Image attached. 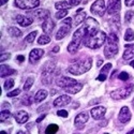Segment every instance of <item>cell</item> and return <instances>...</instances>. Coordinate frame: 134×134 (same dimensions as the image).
Here are the masks:
<instances>
[{"instance_id":"obj_27","label":"cell","mask_w":134,"mask_h":134,"mask_svg":"<svg viewBox=\"0 0 134 134\" xmlns=\"http://www.w3.org/2000/svg\"><path fill=\"white\" fill-rule=\"evenodd\" d=\"M48 96L47 91L45 90V89H40V90L36 93V97H35V101L37 103H40L42 101H44V100L46 99V97Z\"/></svg>"},{"instance_id":"obj_21","label":"cell","mask_w":134,"mask_h":134,"mask_svg":"<svg viewBox=\"0 0 134 134\" xmlns=\"http://www.w3.org/2000/svg\"><path fill=\"white\" fill-rule=\"evenodd\" d=\"M71 26H68V25H63L62 27L59 28V30L57 31V33H56V40H61L63 39L66 35L69 33V31L71 30Z\"/></svg>"},{"instance_id":"obj_42","label":"cell","mask_w":134,"mask_h":134,"mask_svg":"<svg viewBox=\"0 0 134 134\" xmlns=\"http://www.w3.org/2000/svg\"><path fill=\"white\" fill-rule=\"evenodd\" d=\"M11 58V54H1V57H0V61H1V64L3 61L9 60Z\"/></svg>"},{"instance_id":"obj_47","label":"cell","mask_w":134,"mask_h":134,"mask_svg":"<svg viewBox=\"0 0 134 134\" xmlns=\"http://www.w3.org/2000/svg\"><path fill=\"white\" fill-rule=\"evenodd\" d=\"M125 4L127 7H131L134 4V0H125Z\"/></svg>"},{"instance_id":"obj_24","label":"cell","mask_w":134,"mask_h":134,"mask_svg":"<svg viewBox=\"0 0 134 134\" xmlns=\"http://www.w3.org/2000/svg\"><path fill=\"white\" fill-rule=\"evenodd\" d=\"M86 18V13L83 9H80L79 11L76 12L75 14V17H74V21H75V25H80L81 23H83L84 19Z\"/></svg>"},{"instance_id":"obj_31","label":"cell","mask_w":134,"mask_h":134,"mask_svg":"<svg viewBox=\"0 0 134 134\" xmlns=\"http://www.w3.org/2000/svg\"><path fill=\"white\" fill-rule=\"evenodd\" d=\"M59 130V127L57 125H49L45 129V134H56Z\"/></svg>"},{"instance_id":"obj_6","label":"cell","mask_w":134,"mask_h":134,"mask_svg":"<svg viewBox=\"0 0 134 134\" xmlns=\"http://www.w3.org/2000/svg\"><path fill=\"white\" fill-rule=\"evenodd\" d=\"M55 66H56V62L53 60H48L44 63L42 75H43V79L45 77V80H43V84H51V82H52L51 76L55 70Z\"/></svg>"},{"instance_id":"obj_4","label":"cell","mask_w":134,"mask_h":134,"mask_svg":"<svg viewBox=\"0 0 134 134\" xmlns=\"http://www.w3.org/2000/svg\"><path fill=\"white\" fill-rule=\"evenodd\" d=\"M85 35H86V29H85L84 25L82 27H80L79 29H76V31L73 33L72 41L68 46V52L70 54H75L77 51H79L82 41H84Z\"/></svg>"},{"instance_id":"obj_16","label":"cell","mask_w":134,"mask_h":134,"mask_svg":"<svg viewBox=\"0 0 134 134\" xmlns=\"http://www.w3.org/2000/svg\"><path fill=\"white\" fill-rule=\"evenodd\" d=\"M105 113H106V108L103 107V106H96V107H93V108L90 110L91 116H92L96 120L102 119L103 116L105 115Z\"/></svg>"},{"instance_id":"obj_12","label":"cell","mask_w":134,"mask_h":134,"mask_svg":"<svg viewBox=\"0 0 134 134\" xmlns=\"http://www.w3.org/2000/svg\"><path fill=\"white\" fill-rule=\"evenodd\" d=\"M121 9V0H109L107 7L108 14H117Z\"/></svg>"},{"instance_id":"obj_28","label":"cell","mask_w":134,"mask_h":134,"mask_svg":"<svg viewBox=\"0 0 134 134\" xmlns=\"http://www.w3.org/2000/svg\"><path fill=\"white\" fill-rule=\"evenodd\" d=\"M55 8L58 9V10H66V9L72 8V5L68 1H59V2L55 3Z\"/></svg>"},{"instance_id":"obj_41","label":"cell","mask_w":134,"mask_h":134,"mask_svg":"<svg viewBox=\"0 0 134 134\" xmlns=\"http://www.w3.org/2000/svg\"><path fill=\"white\" fill-rule=\"evenodd\" d=\"M57 115H58L59 117L66 118V117H68V111L64 110V109H60V110H58V111H57Z\"/></svg>"},{"instance_id":"obj_45","label":"cell","mask_w":134,"mask_h":134,"mask_svg":"<svg viewBox=\"0 0 134 134\" xmlns=\"http://www.w3.org/2000/svg\"><path fill=\"white\" fill-rule=\"evenodd\" d=\"M47 107H48V104L46 103V104H44V105H42L41 107H39L37 111H38V113H42V111H43V110H45V109H47Z\"/></svg>"},{"instance_id":"obj_44","label":"cell","mask_w":134,"mask_h":134,"mask_svg":"<svg viewBox=\"0 0 134 134\" xmlns=\"http://www.w3.org/2000/svg\"><path fill=\"white\" fill-rule=\"evenodd\" d=\"M62 23H63V25H68V26H71L72 27V19H71V17H68V18L63 19Z\"/></svg>"},{"instance_id":"obj_46","label":"cell","mask_w":134,"mask_h":134,"mask_svg":"<svg viewBox=\"0 0 134 134\" xmlns=\"http://www.w3.org/2000/svg\"><path fill=\"white\" fill-rule=\"evenodd\" d=\"M69 2H70V4L72 7H75V5H79L81 3V0H70Z\"/></svg>"},{"instance_id":"obj_54","label":"cell","mask_w":134,"mask_h":134,"mask_svg":"<svg viewBox=\"0 0 134 134\" xmlns=\"http://www.w3.org/2000/svg\"><path fill=\"white\" fill-rule=\"evenodd\" d=\"M130 65H131V66H133V68H134V60H132V61H131Z\"/></svg>"},{"instance_id":"obj_43","label":"cell","mask_w":134,"mask_h":134,"mask_svg":"<svg viewBox=\"0 0 134 134\" xmlns=\"http://www.w3.org/2000/svg\"><path fill=\"white\" fill-rule=\"evenodd\" d=\"M19 93H20V89H15V90L9 92V93H8V97H16V96H18Z\"/></svg>"},{"instance_id":"obj_35","label":"cell","mask_w":134,"mask_h":134,"mask_svg":"<svg viewBox=\"0 0 134 134\" xmlns=\"http://www.w3.org/2000/svg\"><path fill=\"white\" fill-rule=\"evenodd\" d=\"M11 117V113L7 109V110H1V114H0V121H5L7 119H9Z\"/></svg>"},{"instance_id":"obj_30","label":"cell","mask_w":134,"mask_h":134,"mask_svg":"<svg viewBox=\"0 0 134 134\" xmlns=\"http://www.w3.org/2000/svg\"><path fill=\"white\" fill-rule=\"evenodd\" d=\"M51 42V38H49V36L48 35H42L41 37H39V39H38V43L40 44V45H45V44H48Z\"/></svg>"},{"instance_id":"obj_3","label":"cell","mask_w":134,"mask_h":134,"mask_svg":"<svg viewBox=\"0 0 134 134\" xmlns=\"http://www.w3.org/2000/svg\"><path fill=\"white\" fill-rule=\"evenodd\" d=\"M118 38L114 32L109 33V36L106 39V44H105V48H104V55L105 58L110 59L114 56L118 54Z\"/></svg>"},{"instance_id":"obj_57","label":"cell","mask_w":134,"mask_h":134,"mask_svg":"<svg viewBox=\"0 0 134 134\" xmlns=\"http://www.w3.org/2000/svg\"><path fill=\"white\" fill-rule=\"evenodd\" d=\"M56 92H57V91H56V90H52V94H53V96H54V94H55Z\"/></svg>"},{"instance_id":"obj_29","label":"cell","mask_w":134,"mask_h":134,"mask_svg":"<svg viewBox=\"0 0 134 134\" xmlns=\"http://www.w3.org/2000/svg\"><path fill=\"white\" fill-rule=\"evenodd\" d=\"M9 33L12 37H15V38H20L21 37V31L18 29V28H16V27H10L9 28Z\"/></svg>"},{"instance_id":"obj_59","label":"cell","mask_w":134,"mask_h":134,"mask_svg":"<svg viewBox=\"0 0 134 134\" xmlns=\"http://www.w3.org/2000/svg\"><path fill=\"white\" fill-rule=\"evenodd\" d=\"M132 106H133V108H134V99H133V101H132Z\"/></svg>"},{"instance_id":"obj_33","label":"cell","mask_w":134,"mask_h":134,"mask_svg":"<svg viewBox=\"0 0 134 134\" xmlns=\"http://www.w3.org/2000/svg\"><path fill=\"white\" fill-rule=\"evenodd\" d=\"M37 36H38V31H32V32H30L29 35L25 38V42H26V43H32L33 41H35V39H36Z\"/></svg>"},{"instance_id":"obj_32","label":"cell","mask_w":134,"mask_h":134,"mask_svg":"<svg viewBox=\"0 0 134 134\" xmlns=\"http://www.w3.org/2000/svg\"><path fill=\"white\" fill-rule=\"evenodd\" d=\"M134 40V31L132 29H127L126 35H125V41L127 42H132Z\"/></svg>"},{"instance_id":"obj_11","label":"cell","mask_w":134,"mask_h":134,"mask_svg":"<svg viewBox=\"0 0 134 134\" xmlns=\"http://www.w3.org/2000/svg\"><path fill=\"white\" fill-rule=\"evenodd\" d=\"M57 85L59 86V87H61V88H68V87H71V86H73V85H75V84H77L79 82H76L75 80H73V79H71V77H66V76H61V77H59V79L57 80Z\"/></svg>"},{"instance_id":"obj_50","label":"cell","mask_w":134,"mask_h":134,"mask_svg":"<svg viewBox=\"0 0 134 134\" xmlns=\"http://www.w3.org/2000/svg\"><path fill=\"white\" fill-rule=\"evenodd\" d=\"M53 52L58 53V52H59V46H55V47H53Z\"/></svg>"},{"instance_id":"obj_5","label":"cell","mask_w":134,"mask_h":134,"mask_svg":"<svg viewBox=\"0 0 134 134\" xmlns=\"http://www.w3.org/2000/svg\"><path fill=\"white\" fill-rule=\"evenodd\" d=\"M133 90H134V84H129L125 87H121V88H118V89H116V90H114L110 93V98L116 100V101L125 100V99H127L131 96Z\"/></svg>"},{"instance_id":"obj_39","label":"cell","mask_w":134,"mask_h":134,"mask_svg":"<svg viewBox=\"0 0 134 134\" xmlns=\"http://www.w3.org/2000/svg\"><path fill=\"white\" fill-rule=\"evenodd\" d=\"M119 80L120 81H122V82H127L129 79H130V75H129V73H127V72H121L120 74H119Z\"/></svg>"},{"instance_id":"obj_52","label":"cell","mask_w":134,"mask_h":134,"mask_svg":"<svg viewBox=\"0 0 134 134\" xmlns=\"http://www.w3.org/2000/svg\"><path fill=\"white\" fill-rule=\"evenodd\" d=\"M1 107H10V105H9L8 103H3V104L1 105Z\"/></svg>"},{"instance_id":"obj_2","label":"cell","mask_w":134,"mask_h":134,"mask_svg":"<svg viewBox=\"0 0 134 134\" xmlns=\"http://www.w3.org/2000/svg\"><path fill=\"white\" fill-rule=\"evenodd\" d=\"M106 35L104 31H98L94 35L90 36V37H85L84 38V45L86 47H89V48H92V49H96V48H99L101 47L103 44L106 42Z\"/></svg>"},{"instance_id":"obj_14","label":"cell","mask_w":134,"mask_h":134,"mask_svg":"<svg viewBox=\"0 0 134 134\" xmlns=\"http://www.w3.org/2000/svg\"><path fill=\"white\" fill-rule=\"evenodd\" d=\"M44 55V49L41 48H33L29 54V62L30 63H36L41 59V57Z\"/></svg>"},{"instance_id":"obj_36","label":"cell","mask_w":134,"mask_h":134,"mask_svg":"<svg viewBox=\"0 0 134 134\" xmlns=\"http://www.w3.org/2000/svg\"><path fill=\"white\" fill-rule=\"evenodd\" d=\"M66 14H68V11H66V10H59L58 12L55 14V17L57 18V19H61V18L65 17Z\"/></svg>"},{"instance_id":"obj_53","label":"cell","mask_w":134,"mask_h":134,"mask_svg":"<svg viewBox=\"0 0 134 134\" xmlns=\"http://www.w3.org/2000/svg\"><path fill=\"white\" fill-rule=\"evenodd\" d=\"M127 134H134V128H133V129H132V130H131L130 132H128Z\"/></svg>"},{"instance_id":"obj_22","label":"cell","mask_w":134,"mask_h":134,"mask_svg":"<svg viewBox=\"0 0 134 134\" xmlns=\"http://www.w3.org/2000/svg\"><path fill=\"white\" fill-rule=\"evenodd\" d=\"M33 15H35L37 18H39V19H44L45 20L46 18L49 17V11L45 10V9H39V10H37V11L33 12Z\"/></svg>"},{"instance_id":"obj_7","label":"cell","mask_w":134,"mask_h":134,"mask_svg":"<svg viewBox=\"0 0 134 134\" xmlns=\"http://www.w3.org/2000/svg\"><path fill=\"white\" fill-rule=\"evenodd\" d=\"M85 29H86V35L85 37H90L94 33H97L99 30V23L92 17H88L86 20H85Z\"/></svg>"},{"instance_id":"obj_1","label":"cell","mask_w":134,"mask_h":134,"mask_svg":"<svg viewBox=\"0 0 134 134\" xmlns=\"http://www.w3.org/2000/svg\"><path fill=\"white\" fill-rule=\"evenodd\" d=\"M91 65H92V58L87 57L85 59H81L76 61L75 63L71 64L68 68V72H70L73 75H82L90 70Z\"/></svg>"},{"instance_id":"obj_9","label":"cell","mask_w":134,"mask_h":134,"mask_svg":"<svg viewBox=\"0 0 134 134\" xmlns=\"http://www.w3.org/2000/svg\"><path fill=\"white\" fill-rule=\"evenodd\" d=\"M14 3L17 8L23 10H31L40 4L39 0H15Z\"/></svg>"},{"instance_id":"obj_23","label":"cell","mask_w":134,"mask_h":134,"mask_svg":"<svg viewBox=\"0 0 134 134\" xmlns=\"http://www.w3.org/2000/svg\"><path fill=\"white\" fill-rule=\"evenodd\" d=\"M126 51L124 53V56L122 58L125 60H129L131 58L134 57V44H131V45H126Z\"/></svg>"},{"instance_id":"obj_15","label":"cell","mask_w":134,"mask_h":134,"mask_svg":"<svg viewBox=\"0 0 134 134\" xmlns=\"http://www.w3.org/2000/svg\"><path fill=\"white\" fill-rule=\"evenodd\" d=\"M55 26H56V24L54 23V20H53L51 17H48V18H46L45 20L43 21L42 29H43V31H44V33H45V35H52Z\"/></svg>"},{"instance_id":"obj_17","label":"cell","mask_w":134,"mask_h":134,"mask_svg":"<svg viewBox=\"0 0 134 134\" xmlns=\"http://www.w3.org/2000/svg\"><path fill=\"white\" fill-rule=\"evenodd\" d=\"M71 97H69V96H65V94H63V96H60V97H58L57 99L54 101V106L55 107H62V106H65V105H68L70 102H71Z\"/></svg>"},{"instance_id":"obj_37","label":"cell","mask_w":134,"mask_h":134,"mask_svg":"<svg viewBox=\"0 0 134 134\" xmlns=\"http://www.w3.org/2000/svg\"><path fill=\"white\" fill-rule=\"evenodd\" d=\"M13 86H14V80L10 79V80H8V81L4 82V86H3V88L5 89V90H10L11 88H13Z\"/></svg>"},{"instance_id":"obj_40","label":"cell","mask_w":134,"mask_h":134,"mask_svg":"<svg viewBox=\"0 0 134 134\" xmlns=\"http://www.w3.org/2000/svg\"><path fill=\"white\" fill-rule=\"evenodd\" d=\"M133 15H134V11H128V12H126V14H125V21L127 24L131 20Z\"/></svg>"},{"instance_id":"obj_58","label":"cell","mask_w":134,"mask_h":134,"mask_svg":"<svg viewBox=\"0 0 134 134\" xmlns=\"http://www.w3.org/2000/svg\"><path fill=\"white\" fill-rule=\"evenodd\" d=\"M102 63V60H99V62H98V66L100 65V64H101Z\"/></svg>"},{"instance_id":"obj_19","label":"cell","mask_w":134,"mask_h":134,"mask_svg":"<svg viewBox=\"0 0 134 134\" xmlns=\"http://www.w3.org/2000/svg\"><path fill=\"white\" fill-rule=\"evenodd\" d=\"M16 23L21 27H28L32 24V18L25 16V15H17L16 16Z\"/></svg>"},{"instance_id":"obj_10","label":"cell","mask_w":134,"mask_h":134,"mask_svg":"<svg viewBox=\"0 0 134 134\" xmlns=\"http://www.w3.org/2000/svg\"><path fill=\"white\" fill-rule=\"evenodd\" d=\"M131 117H132V115H131V111H130L128 106H124L120 109L119 115H118V119L121 124H127V122H129L131 120Z\"/></svg>"},{"instance_id":"obj_18","label":"cell","mask_w":134,"mask_h":134,"mask_svg":"<svg viewBox=\"0 0 134 134\" xmlns=\"http://www.w3.org/2000/svg\"><path fill=\"white\" fill-rule=\"evenodd\" d=\"M14 118H15L17 124L24 125V124H26V122L28 121L29 115H28L27 111H25V110H18V111H16V113L14 114Z\"/></svg>"},{"instance_id":"obj_20","label":"cell","mask_w":134,"mask_h":134,"mask_svg":"<svg viewBox=\"0 0 134 134\" xmlns=\"http://www.w3.org/2000/svg\"><path fill=\"white\" fill-rule=\"evenodd\" d=\"M110 69H111V63H106L101 69V71H100V75L97 77V80L100 81V82H104L106 80V77H107V73Z\"/></svg>"},{"instance_id":"obj_56","label":"cell","mask_w":134,"mask_h":134,"mask_svg":"<svg viewBox=\"0 0 134 134\" xmlns=\"http://www.w3.org/2000/svg\"><path fill=\"white\" fill-rule=\"evenodd\" d=\"M0 134H8L5 131H1V132H0Z\"/></svg>"},{"instance_id":"obj_8","label":"cell","mask_w":134,"mask_h":134,"mask_svg":"<svg viewBox=\"0 0 134 134\" xmlns=\"http://www.w3.org/2000/svg\"><path fill=\"white\" fill-rule=\"evenodd\" d=\"M90 11H91L92 14L103 16L107 11V8L105 5V1L104 0H97V1H94L90 8Z\"/></svg>"},{"instance_id":"obj_48","label":"cell","mask_w":134,"mask_h":134,"mask_svg":"<svg viewBox=\"0 0 134 134\" xmlns=\"http://www.w3.org/2000/svg\"><path fill=\"white\" fill-rule=\"evenodd\" d=\"M17 61L18 62H24V60H25V57H24V56L23 55H19V56H17Z\"/></svg>"},{"instance_id":"obj_49","label":"cell","mask_w":134,"mask_h":134,"mask_svg":"<svg viewBox=\"0 0 134 134\" xmlns=\"http://www.w3.org/2000/svg\"><path fill=\"white\" fill-rule=\"evenodd\" d=\"M45 117H46V115H42L40 118H38V119H37V122H41V121H42L44 118H45Z\"/></svg>"},{"instance_id":"obj_25","label":"cell","mask_w":134,"mask_h":134,"mask_svg":"<svg viewBox=\"0 0 134 134\" xmlns=\"http://www.w3.org/2000/svg\"><path fill=\"white\" fill-rule=\"evenodd\" d=\"M82 88H83V85L81 83H77L71 87H68V88H64V91L66 93H71V94H75L77 92H80L82 90Z\"/></svg>"},{"instance_id":"obj_13","label":"cell","mask_w":134,"mask_h":134,"mask_svg":"<svg viewBox=\"0 0 134 134\" xmlns=\"http://www.w3.org/2000/svg\"><path fill=\"white\" fill-rule=\"evenodd\" d=\"M88 119H89L88 114L84 111V113H81V114H79V115L75 117L74 125H75V127H76L77 129H80V128L83 129V128H84V125L88 121Z\"/></svg>"},{"instance_id":"obj_38","label":"cell","mask_w":134,"mask_h":134,"mask_svg":"<svg viewBox=\"0 0 134 134\" xmlns=\"http://www.w3.org/2000/svg\"><path fill=\"white\" fill-rule=\"evenodd\" d=\"M23 104L24 105H26V106H28V105H31V103H32V98H31V96H25L24 98H23Z\"/></svg>"},{"instance_id":"obj_34","label":"cell","mask_w":134,"mask_h":134,"mask_svg":"<svg viewBox=\"0 0 134 134\" xmlns=\"http://www.w3.org/2000/svg\"><path fill=\"white\" fill-rule=\"evenodd\" d=\"M33 82H35V80H33V77L32 76H30V77H28V79L26 80V83H25V85H24V90H29V89L32 87V85H33Z\"/></svg>"},{"instance_id":"obj_26","label":"cell","mask_w":134,"mask_h":134,"mask_svg":"<svg viewBox=\"0 0 134 134\" xmlns=\"http://www.w3.org/2000/svg\"><path fill=\"white\" fill-rule=\"evenodd\" d=\"M0 75H1V77H5L8 75H11V74H15L16 71L11 69L10 66L8 64H1V70H0Z\"/></svg>"},{"instance_id":"obj_51","label":"cell","mask_w":134,"mask_h":134,"mask_svg":"<svg viewBox=\"0 0 134 134\" xmlns=\"http://www.w3.org/2000/svg\"><path fill=\"white\" fill-rule=\"evenodd\" d=\"M8 2V0H0V5H4Z\"/></svg>"},{"instance_id":"obj_55","label":"cell","mask_w":134,"mask_h":134,"mask_svg":"<svg viewBox=\"0 0 134 134\" xmlns=\"http://www.w3.org/2000/svg\"><path fill=\"white\" fill-rule=\"evenodd\" d=\"M17 134H26V133H25V132H24V131H19V132H18V133H17Z\"/></svg>"},{"instance_id":"obj_60","label":"cell","mask_w":134,"mask_h":134,"mask_svg":"<svg viewBox=\"0 0 134 134\" xmlns=\"http://www.w3.org/2000/svg\"><path fill=\"white\" fill-rule=\"evenodd\" d=\"M104 134H109V133H104Z\"/></svg>"}]
</instances>
